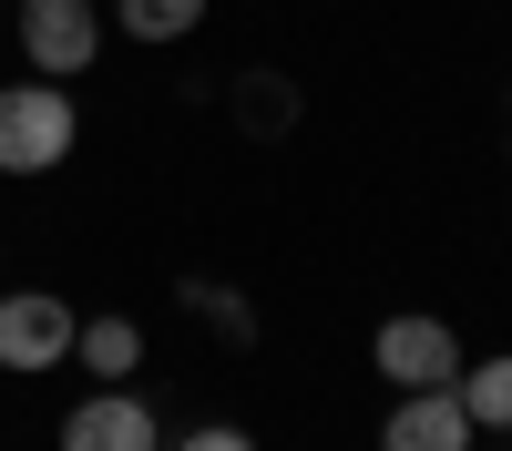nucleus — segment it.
Instances as JSON below:
<instances>
[{
  "mask_svg": "<svg viewBox=\"0 0 512 451\" xmlns=\"http://www.w3.org/2000/svg\"><path fill=\"white\" fill-rule=\"evenodd\" d=\"M72 134L82 113L62 103V82H0V175H52Z\"/></svg>",
  "mask_w": 512,
  "mask_h": 451,
  "instance_id": "1",
  "label": "nucleus"
},
{
  "mask_svg": "<svg viewBox=\"0 0 512 451\" xmlns=\"http://www.w3.org/2000/svg\"><path fill=\"white\" fill-rule=\"evenodd\" d=\"M369 359H379V380H390V390H451L472 349H461V328H451V318H431V308H400V318H379Z\"/></svg>",
  "mask_w": 512,
  "mask_h": 451,
  "instance_id": "2",
  "label": "nucleus"
},
{
  "mask_svg": "<svg viewBox=\"0 0 512 451\" xmlns=\"http://www.w3.org/2000/svg\"><path fill=\"white\" fill-rule=\"evenodd\" d=\"M21 52H31L41 82L93 72V52H103V0H21Z\"/></svg>",
  "mask_w": 512,
  "mask_h": 451,
  "instance_id": "3",
  "label": "nucleus"
},
{
  "mask_svg": "<svg viewBox=\"0 0 512 451\" xmlns=\"http://www.w3.org/2000/svg\"><path fill=\"white\" fill-rule=\"evenodd\" d=\"M72 308L52 298V287H0V369L11 380H31V369H62L72 359Z\"/></svg>",
  "mask_w": 512,
  "mask_h": 451,
  "instance_id": "4",
  "label": "nucleus"
},
{
  "mask_svg": "<svg viewBox=\"0 0 512 451\" xmlns=\"http://www.w3.org/2000/svg\"><path fill=\"white\" fill-rule=\"evenodd\" d=\"M379 451H472V410H461V390H400L390 421H379Z\"/></svg>",
  "mask_w": 512,
  "mask_h": 451,
  "instance_id": "5",
  "label": "nucleus"
},
{
  "mask_svg": "<svg viewBox=\"0 0 512 451\" xmlns=\"http://www.w3.org/2000/svg\"><path fill=\"white\" fill-rule=\"evenodd\" d=\"M62 451H154V410H144V390L123 380V390H93L62 421Z\"/></svg>",
  "mask_w": 512,
  "mask_h": 451,
  "instance_id": "6",
  "label": "nucleus"
},
{
  "mask_svg": "<svg viewBox=\"0 0 512 451\" xmlns=\"http://www.w3.org/2000/svg\"><path fill=\"white\" fill-rule=\"evenodd\" d=\"M72 359L93 369L103 390H123V380L144 369V328H134V318H82V328H72Z\"/></svg>",
  "mask_w": 512,
  "mask_h": 451,
  "instance_id": "7",
  "label": "nucleus"
},
{
  "mask_svg": "<svg viewBox=\"0 0 512 451\" xmlns=\"http://www.w3.org/2000/svg\"><path fill=\"white\" fill-rule=\"evenodd\" d=\"M461 410H472V431H512V349H492V359H461Z\"/></svg>",
  "mask_w": 512,
  "mask_h": 451,
  "instance_id": "8",
  "label": "nucleus"
},
{
  "mask_svg": "<svg viewBox=\"0 0 512 451\" xmlns=\"http://www.w3.org/2000/svg\"><path fill=\"white\" fill-rule=\"evenodd\" d=\"M123 41H144V52H164V41H185L195 21H205V0H113L103 11Z\"/></svg>",
  "mask_w": 512,
  "mask_h": 451,
  "instance_id": "9",
  "label": "nucleus"
},
{
  "mask_svg": "<svg viewBox=\"0 0 512 451\" xmlns=\"http://www.w3.org/2000/svg\"><path fill=\"white\" fill-rule=\"evenodd\" d=\"M236 123L246 134H287L297 123V82L287 72H236Z\"/></svg>",
  "mask_w": 512,
  "mask_h": 451,
  "instance_id": "10",
  "label": "nucleus"
},
{
  "mask_svg": "<svg viewBox=\"0 0 512 451\" xmlns=\"http://www.w3.org/2000/svg\"><path fill=\"white\" fill-rule=\"evenodd\" d=\"M175 298H185V308H195L205 328H226L236 349H256V298H246V287H216V277H185Z\"/></svg>",
  "mask_w": 512,
  "mask_h": 451,
  "instance_id": "11",
  "label": "nucleus"
},
{
  "mask_svg": "<svg viewBox=\"0 0 512 451\" xmlns=\"http://www.w3.org/2000/svg\"><path fill=\"white\" fill-rule=\"evenodd\" d=\"M175 451H256V431H236V421H205V431H185Z\"/></svg>",
  "mask_w": 512,
  "mask_h": 451,
  "instance_id": "12",
  "label": "nucleus"
},
{
  "mask_svg": "<svg viewBox=\"0 0 512 451\" xmlns=\"http://www.w3.org/2000/svg\"><path fill=\"white\" fill-rule=\"evenodd\" d=\"M502 113H512V93H502Z\"/></svg>",
  "mask_w": 512,
  "mask_h": 451,
  "instance_id": "13",
  "label": "nucleus"
}]
</instances>
